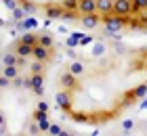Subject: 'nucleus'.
<instances>
[{
  "label": "nucleus",
  "instance_id": "nucleus-1",
  "mask_svg": "<svg viewBox=\"0 0 147 136\" xmlns=\"http://www.w3.org/2000/svg\"><path fill=\"white\" fill-rule=\"evenodd\" d=\"M101 21H103V25H105V36L120 40L118 33H120V29L126 25V17H120V15L109 13V15H103V17H101Z\"/></svg>",
  "mask_w": 147,
  "mask_h": 136
},
{
  "label": "nucleus",
  "instance_id": "nucleus-2",
  "mask_svg": "<svg viewBox=\"0 0 147 136\" xmlns=\"http://www.w3.org/2000/svg\"><path fill=\"white\" fill-rule=\"evenodd\" d=\"M113 15H120V17H128L135 13V2L132 0H113Z\"/></svg>",
  "mask_w": 147,
  "mask_h": 136
},
{
  "label": "nucleus",
  "instance_id": "nucleus-3",
  "mask_svg": "<svg viewBox=\"0 0 147 136\" xmlns=\"http://www.w3.org/2000/svg\"><path fill=\"white\" fill-rule=\"evenodd\" d=\"M55 100H57L59 109H63V111H69V109H71V90H65V92H57Z\"/></svg>",
  "mask_w": 147,
  "mask_h": 136
},
{
  "label": "nucleus",
  "instance_id": "nucleus-4",
  "mask_svg": "<svg viewBox=\"0 0 147 136\" xmlns=\"http://www.w3.org/2000/svg\"><path fill=\"white\" fill-rule=\"evenodd\" d=\"M61 84H63L65 90H76V88H78V76H74V73L67 69L61 76Z\"/></svg>",
  "mask_w": 147,
  "mask_h": 136
},
{
  "label": "nucleus",
  "instance_id": "nucleus-5",
  "mask_svg": "<svg viewBox=\"0 0 147 136\" xmlns=\"http://www.w3.org/2000/svg\"><path fill=\"white\" fill-rule=\"evenodd\" d=\"M51 54H53V48L42 46V44H36V46H34V54H32V57H34L36 61H49Z\"/></svg>",
  "mask_w": 147,
  "mask_h": 136
},
{
  "label": "nucleus",
  "instance_id": "nucleus-6",
  "mask_svg": "<svg viewBox=\"0 0 147 136\" xmlns=\"http://www.w3.org/2000/svg\"><path fill=\"white\" fill-rule=\"evenodd\" d=\"M80 21H82V27H86V29H95L99 25V15L97 13H86V15L80 17Z\"/></svg>",
  "mask_w": 147,
  "mask_h": 136
},
{
  "label": "nucleus",
  "instance_id": "nucleus-7",
  "mask_svg": "<svg viewBox=\"0 0 147 136\" xmlns=\"http://www.w3.org/2000/svg\"><path fill=\"white\" fill-rule=\"evenodd\" d=\"M15 52L19 54V57L28 59V57H32V54H34V46H32V44H25V42H21V40H19V42L15 44Z\"/></svg>",
  "mask_w": 147,
  "mask_h": 136
},
{
  "label": "nucleus",
  "instance_id": "nucleus-8",
  "mask_svg": "<svg viewBox=\"0 0 147 136\" xmlns=\"http://www.w3.org/2000/svg\"><path fill=\"white\" fill-rule=\"evenodd\" d=\"M78 11L86 15V13H97V0H78Z\"/></svg>",
  "mask_w": 147,
  "mask_h": 136
},
{
  "label": "nucleus",
  "instance_id": "nucleus-9",
  "mask_svg": "<svg viewBox=\"0 0 147 136\" xmlns=\"http://www.w3.org/2000/svg\"><path fill=\"white\" fill-rule=\"evenodd\" d=\"M46 17L49 19H63V15H65V6H46Z\"/></svg>",
  "mask_w": 147,
  "mask_h": 136
},
{
  "label": "nucleus",
  "instance_id": "nucleus-10",
  "mask_svg": "<svg viewBox=\"0 0 147 136\" xmlns=\"http://www.w3.org/2000/svg\"><path fill=\"white\" fill-rule=\"evenodd\" d=\"M23 57H19L17 52H4L2 54V65H21Z\"/></svg>",
  "mask_w": 147,
  "mask_h": 136
},
{
  "label": "nucleus",
  "instance_id": "nucleus-11",
  "mask_svg": "<svg viewBox=\"0 0 147 136\" xmlns=\"http://www.w3.org/2000/svg\"><path fill=\"white\" fill-rule=\"evenodd\" d=\"M113 11V0H97V13L99 15H109Z\"/></svg>",
  "mask_w": 147,
  "mask_h": 136
},
{
  "label": "nucleus",
  "instance_id": "nucleus-12",
  "mask_svg": "<svg viewBox=\"0 0 147 136\" xmlns=\"http://www.w3.org/2000/svg\"><path fill=\"white\" fill-rule=\"evenodd\" d=\"M34 27H38V21L34 17H25L23 21H19V29H23V31H28V29H34Z\"/></svg>",
  "mask_w": 147,
  "mask_h": 136
},
{
  "label": "nucleus",
  "instance_id": "nucleus-13",
  "mask_svg": "<svg viewBox=\"0 0 147 136\" xmlns=\"http://www.w3.org/2000/svg\"><path fill=\"white\" fill-rule=\"evenodd\" d=\"M2 76L15 80V78L19 76V67H17V65H2Z\"/></svg>",
  "mask_w": 147,
  "mask_h": 136
},
{
  "label": "nucleus",
  "instance_id": "nucleus-14",
  "mask_svg": "<svg viewBox=\"0 0 147 136\" xmlns=\"http://www.w3.org/2000/svg\"><path fill=\"white\" fill-rule=\"evenodd\" d=\"M69 71L74 73V76H78V78L84 76V71H86L84 69V63H82V61H74V63L69 65Z\"/></svg>",
  "mask_w": 147,
  "mask_h": 136
},
{
  "label": "nucleus",
  "instance_id": "nucleus-15",
  "mask_svg": "<svg viewBox=\"0 0 147 136\" xmlns=\"http://www.w3.org/2000/svg\"><path fill=\"white\" fill-rule=\"evenodd\" d=\"M38 44L53 48V44H55V40H53V33H40V36H38Z\"/></svg>",
  "mask_w": 147,
  "mask_h": 136
},
{
  "label": "nucleus",
  "instance_id": "nucleus-16",
  "mask_svg": "<svg viewBox=\"0 0 147 136\" xmlns=\"http://www.w3.org/2000/svg\"><path fill=\"white\" fill-rule=\"evenodd\" d=\"M21 42H25V44H32V46H36V44H38V36H36V33H32V31L28 29V31H25L23 36H21Z\"/></svg>",
  "mask_w": 147,
  "mask_h": 136
},
{
  "label": "nucleus",
  "instance_id": "nucleus-17",
  "mask_svg": "<svg viewBox=\"0 0 147 136\" xmlns=\"http://www.w3.org/2000/svg\"><path fill=\"white\" fill-rule=\"evenodd\" d=\"M11 13H13V19H15V21H23V19L28 17V13H25V9H23L21 4H19L17 9H13Z\"/></svg>",
  "mask_w": 147,
  "mask_h": 136
},
{
  "label": "nucleus",
  "instance_id": "nucleus-18",
  "mask_svg": "<svg viewBox=\"0 0 147 136\" xmlns=\"http://www.w3.org/2000/svg\"><path fill=\"white\" fill-rule=\"evenodd\" d=\"M105 44L103 42H92V57H103L105 54Z\"/></svg>",
  "mask_w": 147,
  "mask_h": 136
},
{
  "label": "nucleus",
  "instance_id": "nucleus-19",
  "mask_svg": "<svg viewBox=\"0 0 147 136\" xmlns=\"http://www.w3.org/2000/svg\"><path fill=\"white\" fill-rule=\"evenodd\" d=\"M21 6L25 9V13H28V15H34V13L38 11V6L32 4V2H28V0H21Z\"/></svg>",
  "mask_w": 147,
  "mask_h": 136
},
{
  "label": "nucleus",
  "instance_id": "nucleus-20",
  "mask_svg": "<svg viewBox=\"0 0 147 136\" xmlns=\"http://www.w3.org/2000/svg\"><path fill=\"white\" fill-rule=\"evenodd\" d=\"M42 63H44V61H36L34 59V63H32V73H42L44 71V65Z\"/></svg>",
  "mask_w": 147,
  "mask_h": 136
},
{
  "label": "nucleus",
  "instance_id": "nucleus-21",
  "mask_svg": "<svg viewBox=\"0 0 147 136\" xmlns=\"http://www.w3.org/2000/svg\"><path fill=\"white\" fill-rule=\"evenodd\" d=\"M49 134H53V136H59V134H65V132H63V128L59 126V124H51V128H49Z\"/></svg>",
  "mask_w": 147,
  "mask_h": 136
},
{
  "label": "nucleus",
  "instance_id": "nucleus-22",
  "mask_svg": "<svg viewBox=\"0 0 147 136\" xmlns=\"http://www.w3.org/2000/svg\"><path fill=\"white\" fill-rule=\"evenodd\" d=\"M132 2H135V13L147 9V0H132Z\"/></svg>",
  "mask_w": 147,
  "mask_h": 136
},
{
  "label": "nucleus",
  "instance_id": "nucleus-23",
  "mask_svg": "<svg viewBox=\"0 0 147 136\" xmlns=\"http://www.w3.org/2000/svg\"><path fill=\"white\" fill-rule=\"evenodd\" d=\"M63 6H65L67 11H76V9H78V0H65Z\"/></svg>",
  "mask_w": 147,
  "mask_h": 136
},
{
  "label": "nucleus",
  "instance_id": "nucleus-24",
  "mask_svg": "<svg viewBox=\"0 0 147 136\" xmlns=\"http://www.w3.org/2000/svg\"><path fill=\"white\" fill-rule=\"evenodd\" d=\"M132 128H135V121H132V119H124L122 121V130L128 132V130H132Z\"/></svg>",
  "mask_w": 147,
  "mask_h": 136
},
{
  "label": "nucleus",
  "instance_id": "nucleus-25",
  "mask_svg": "<svg viewBox=\"0 0 147 136\" xmlns=\"http://www.w3.org/2000/svg\"><path fill=\"white\" fill-rule=\"evenodd\" d=\"M13 86H15V88H23V86H25V80H23L21 76H17L15 80H13Z\"/></svg>",
  "mask_w": 147,
  "mask_h": 136
},
{
  "label": "nucleus",
  "instance_id": "nucleus-26",
  "mask_svg": "<svg viewBox=\"0 0 147 136\" xmlns=\"http://www.w3.org/2000/svg\"><path fill=\"white\" fill-rule=\"evenodd\" d=\"M2 2H4V6H6V9H17V6H19V2H17V0H2Z\"/></svg>",
  "mask_w": 147,
  "mask_h": 136
},
{
  "label": "nucleus",
  "instance_id": "nucleus-27",
  "mask_svg": "<svg viewBox=\"0 0 147 136\" xmlns=\"http://www.w3.org/2000/svg\"><path fill=\"white\" fill-rule=\"evenodd\" d=\"M38 124H40V130H42V132H46V130L51 128V124H49V119H46V117H44V119H40Z\"/></svg>",
  "mask_w": 147,
  "mask_h": 136
},
{
  "label": "nucleus",
  "instance_id": "nucleus-28",
  "mask_svg": "<svg viewBox=\"0 0 147 136\" xmlns=\"http://www.w3.org/2000/svg\"><path fill=\"white\" fill-rule=\"evenodd\" d=\"M30 132H32V134H38V132H42V130H40V124H32V126H30Z\"/></svg>",
  "mask_w": 147,
  "mask_h": 136
},
{
  "label": "nucleus",
  "instance_id": "nucleus-29",
  "mask_svg": "<svg viewBox=\"0 0 147 136\" xmlns=\"http://www.w3.org/2000/svg\"><path fill=\"white\" fill-rule=\"evenodd\" d=\"M38 109H44V111H49V105H46V103H40Z\"/></svg>",
  "mask_w": 147,
  "mask_h": 136
},
{
  "label": "nucleus",
  "instance_id": "nucleus-30",
  "mask_svg": "<svg viewBox=\"0 0 147 136\" xmlns=\"http://www.w3.org/2000/svg\"><path fill=\"white\" fill-rule=\"evenodd\" d=\"M141 109H147V100H145V103H143V105H141Z\"/></svg>",
  "mask_w": 147,
  "mask_h": 136
},
{
  "label": "nucleus",
  "instance_id": "nucleus-31",
  "mask_svg": "<svg viewBox=\"0 0 147 136\" xmlns=\"http://www.w3.org/2000/svg\"><path fill=\"white\" fill-rule=\"evenodd\" d=\"M145 36H147V27H145Z\"/></svg>",
  "mask_w": 147,
  "mask_h": 136
}]
</instances>
